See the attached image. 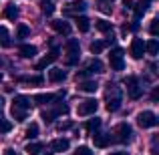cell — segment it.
I'll return each instance as SVG.
<instances>
[{"instance_id": "cell-1", "label": "cell", "mask_w": 159, "mask_h": 155, "mask_svg": "<svg viewBox=\"0 0 159 155\" xmlns=\"http://www.w3.org/2000/svg\"><path fill=\"white\" fill-rule=\"evenodd\" d=\"M28 111H30V99L24 97V95H16L12 99V107H10V115L14 117L18 123H22L26 119Z\"/></svg>"}, {"instance_id": "cell-2", "label": "cell", "mask_w": 159, "mask_h": 155, "mask_svg": "<svg viewBox=\"0 0 159 155\" xmlns=\"http://www.w3.org/2000/svg\"><path fill=\"white\" fill-rule=\"evenodd\" d=\"M107 111L115 113L121 109V91L117 89V85H111L109 83V93H107Z\"/></svg>"}, {"instance_id": "cell-3", "label": "cell", "mask_w": 159, "mask_h": 155, "mask_svg": "<svg viewBox=\"0 0 159 155\" xmlns=\"http://www.w3.org/2000/svg\"><path fill=\"white\" fill-rule=\"evenodd\" d=\"M113 135H115L117 143H129L133 139V129L129 123H119L115 127V131H113Z\"/></svg>"}, {"instance_id": "cell-4", "label": "cell", "mask_w": 159, "mask_h": 155, "mask_svg": "<svg viewBox=\"0 0 159 155\" xmlns=\"http://www.w3.org/2000/svg\"><path fill=\"white\" fill-rule=\"evenodd\" d=\"M103 69H105V66H103V62L99 61V58H93V61H91L85 69L77 73V79H85V77H89V75H101V73H105Z\"/></svg>"}, {"instance_id": "cell-5", "label": "cell", "mask_w": 159, "mask_h": 155, "mask_svg": "<svg viewBox=\"0 0 159 155\" xmlns=\"http://www.w3.org/2000/svg\"><path fill=\"white\" fill-rule=\"evenodd\" d=\"M137 125L141 129H149V127H155L157 125V115L153 111H141L137 115Z\"/></svg>"}, {"instance_id": "cell-6", "label": "cell", "mask_w": 159, "mask_h": 155, "mask_svg": "<svg viewBox=\"0 0 159 155\" xmlns=\"http://www.w3.org/2000/svg\"><path fill=\"white\" fill-rule=\"evenodd\" d=\"M125 85H127L129 99H139L141 95H143V87L139 85V79H137V77H129L127 81H125Z\"/></svg>"}, {"instance_id": "cell-7", "label": "cell", "mask_w": 159, "mask_h": 155, "mask_svg": "<svg viewBox=\"0 0 159 155\" xmlns=\"http://www.w3.org/2000/svg\"><path fill=\"white\" fill-rule=\"evenodd\" d=\"M99 109V103H97V99H85V101H81L79 103V107H77V113L81 117H87V115H93L95 111Z\"/></svg>"}, {"instance_id": "cell-8", "label": "cell", "mask_w": 159, "mask_h": 155, "mask_svg": "<svg viewBox=\"0 0 159 155\" xmlns=\"http://www.w3.org/2000/svg\"><path fill=\"white\" fill-rule=\"evenodd\" d=\"M109 62H111L113 71H123L125 69V61H123V48H113L109 54Z\"/></svg>"}, {"instance_id": "cell-9", "label": "cell", "mask_w": 159, "mask_h": 155, "mask_svg": "<svg viewBox=\"0 0 159 155\" xmlns=\"http://www.w3.org/2000/svg\"><path fill=\"white\" fill-rule=\"evenodd\" d=\"M85 10H87V2L85 0H70V2H66V6L62 8V12H65L66 16H70V14L79 16V12H85Z\"/></svg>"}, {"instance_id": "cell-10", "label": "cell", "mask_w": 159, "mask_h": 155, "mask_svg": "<svg viewBox=\"0 0 159 155\" xmlns=\"http://www.w3.org/2000/svg\"><path fill=\"white\" fill-rule=\"evenodd\" d=\"M66 111H69V107L65 103H57V107L51 109V111H43V119H44V123H51V121H54V117L65 115Z\"/></svg>"}, {"instance_id": "cell-11", "label": "cell", "mask_w": 159, "mask_h": 155, "mask_svg": "<svg viewBox=\"0 0 159 155\" xmlns=\"http://www.w3.org/2000/svg\"><path fill=\"white\" fill-rule=\"evenodd\" d=\"M129 52H131V57L137 58V61H139V58H143V54H145V43H143V39H133Z\"/></svg>"}, {"instance_id": "cell-12", "label": "cell", "mask_w": 159, "mask_h": 155, "mask_svg": "<svg viewBox=\"0 0 159 155\" xmlns=\"http://www.w3.org/2000/svg\"><path fill=\"white\" fill-rule=\"evenodd\" d=\"M93 143H95V147H99V149L109 147V145H111V133H95Z\"/></svg>"}, {"instance_id": "cell-13", "label": "cell", "mask_w": 159, "mask_h": 155, "mask_svg": "<svg viewBox=\"0 0 159 155\" xmlns=\"http://www.w3.org/2000/svg\"><path fill=\"white\" fill-rule=\"evenodd\" d=\"M51 26H52L54 32H58V34H65V36L70 34V24L66 22V20H62V18H61V20H52Z\"/></svg>"}, {"instance_id": "cell-14", "label": "cell", "mask_w": 159, "mask_h": 155, "mask_svg": "<svg viewBox=\"0 0 159 155\" xmlns=\"http://www.w3.org/2000/svg\"><path fill=\"white\" fill-rule=\"evenodd\" d=\"M57 58H58V48H54V51H52L51 54H48V57L40 58V61L36 62V65H34V69H36V71H43V69H47V66H48V65H52V62L57 61Z\"/></svg>"}, {"instance_id": "cell-15", "label": "cell", "mask_w": 159, "mask_h": 155, "mask_svg": "<svg viewBox=\"0 0 159 155\" xmlns=\"http://www.w3.org/2000/svg\"><path fill=\"white\" fill-rule=\"evenodd\" d=\"M69 147H70V141H69V139H65V137H61V139H54L52 143H51L52 153H62V151H69Z\"/></svg>"}, {"instance_id": "cell-16", "label": "cell", "mask_w": 159, "mask_h": 155, "mask_svg": "<svg viewBox=\"0 0 159 155\" xmlns=\"http://www.w3.org/2000/svg\"><path fill=\"white\" fill-rule=\"evenodd\" d=\"M16 81H18V83H24V85H34V87H39V85H43V83H44V79L40 77V75H24V77H18Z\"/></svg>"}, {"instance_id": "cell-17", "label": "cell", "mask_w": 159, "mask_h": 155, "mask_svg": "<svg viewBox=\"0 0 159 155\" xmlns=\"http://www.w3.org/2000/svg\"><path fill=\"white\" fill-rule=\"evenodd\" d=\"M113 40H115V39H113V34H111L107 40H95V43H91L89 48H91V52H93V54H99V52H103V48H107Z\"/></svg>"}, {"instance_id": "cell-18", "label": "cell", "mask_w": 159, "mask_h": 155, "mask_svg": "<svg viewBox=\"0 0 159 155\" xmlns=\"http://www.w3.org/2000/svg\"><path fill=\"white\" fill-rule=\"evenodd\" d=\"M99 89V83L95 81H79V91H83V93H97Z\"/></svg>"}, {"instance_id": "cell-19", "label": "cell", "mask_w": 159, "mask_h": 155, "mask_svg": "<svg viewBox=\"0 0 159 155\" xmlns=\"http://www.w3.org/2000/svg\"><path fill=\"white\" fill-rule=\"evenodd\" d=\"M62 95V93H61ZM61 95H52V93H40V95H34V101L36 103H40V105H48V103H52V101H57Z\"/></svg>"}, {"instance_id": "cell-20", "label": "cell", "mask_w": 159, "mask_h": 155, "mask_svg": "<svg viewBox=\"0 0 159 155\" xmlns=\"http://www.w3.org/2000/svg\"><path fill=\"white\" fill-rule=\"evenodd\" d=\"M18 52H20V57H22V58H32V57H34V54L39 52V51H36V47H34V44H20Z\"/></svg>"}, {"instance_id": "cell-21", "label": "cell", "mask_w": 159, "mask_h": 155, "mask_svg": "<svg viewBox=\"0 0 159 155\" xmlns=\"http://www.w3.org/2000/svg\"><path fill=\"white\" fill-rule=\"evenodd\" d=\"M48 79H51L52 83H62L66 79V71H62V69H51V71H48Z\"/></svg>"}, {"instance_id": "cell-22", "label": "cell", "mask_w": 159, "mask_h": 155, "mask_svg": "<svg viewBox=\"0 0 159 155\" xmlns=\"http://www.w3.org/2000/svg\"><path fill=\"white\" fill-rule=\"evenodd\" d=\"M24 151H26L28 155H39L40 151H44V145L40 143V141H30V143L24 147Z\"/></svg>"}, {"instance_id": "cell-23", "label": "cell", "mask_w": 159, "mask_h": 155, "mask_svg": "<svg viewBox=\"0 0 159 155\" xmlns=\"http://www.w3.org/2000/svg\"><path fill=\"white\" fill-rule=\"evenodd\" d=\"M0 47H4V48H10V47H12L10 32H8L6 26H0Z\"/></svg>"}, {"instance_id": "cell-24", "label": "cell", "mask_w": 159, "mask_h": 155, "mask_svg": "<svg viewBox=\"0 0 159 155\" xmlns=\"http://www.w3.org/2000/svg\"><path fill=\"white\" fill-rule=\"evenodd\" d=\"M151 6V0H139V6H135V22L145 14V10Z\"/></svg>"}, {"instance_id": "cell-25", "label": "cell", "mask_w": 159, "mask_h": 155, "mask_svg": "<svg viewBox=\"0 0 159 155\" xmlns=\"http://www.w3.org/2000/svg\"><path fill=\"white\" fill-rule=\"evenodd\" d=\"M18 14H20V10H18V6H14V4H8V6L4 8V18H8V20H16Z\"/></svg>"}, {"instance_id": "cell-26", "label": "cell", "mask_w": 159, "mask_h": 155, "mask_svg": "<svg viewBox=\"0 0 159 155\" xmlns=\"http://www.w3.org/2000/svg\"><path fill=\"white\" fill-rule=\"evenodd\" d=\"M99 127H101V119H99V117H95V119H89V121H87V125H85L87 133H91V135H95V133L99 131Z\"/></svg>"}, {"instance_id": "cell-27", "label": "cell", "mask_w": 159, "mask_h": 155, "mask_svg": "<svg viewBox=\"0 0 159 155\" xmlns=\"http://www.w3.org/2000/svg\"><path fill=\"white\" fill-rule=\"evenodd\" d=\"M39 6H40V12H43L44 16H52V12H54V4L51 2V0H40Z\"/></svg>"}, {"instance_id": "cell-28", "label": "cell", "mask_w": 159, "mask_h": 155, "mask_svg": "<svg viewBox=\"0 0 159 155\" xmlns=\"http://www.w3.org/2000/svg\"><path fill=\"white\" fill-rule=\"evenodd\" d=\"M66 52L69 54H81V47H79L77 39H69L66 40Z\"/></svg>"}, {"instance_id": "cell-29", "label": "cell", "mask_w": 159, "mask_h": 155, "mask_svg": "<svg viewBox=\"0 0 159 155\" xmlns=\"http://www.w3.org/2000/svg\"><path fill=\"white\" fill-rule=\"evenodd\" d=\"M145 52L151 54V57H155V54L159 52V43H157V39H151L149 43H145Z\"/></svg>"}, {"instance_id": "cell-30", "label": "cell", "mask_w": 159, "mask_h": 155, "mask_svg": "<svg viewBox=\"0 0 159 155\" xmlns=\"http://www.w3.org/2000/svg\"><path fill=\"white\" fill-rule=\"evenodd\" d=\"M77 28L81 32H89L91 28V20L87 18V16H77Z\"/></svg>"}, {"instance_id": "cell-31", "label": "cell", "mask_w": 159, "mask_h": 155, "mask_svg": "<svg viewBox=\"0 0 159 155\" xmlns=\"http://www.w3.org/2000/svg\"><path fill=\"white\" fill-rule=\"evenodd\" d=\"M95 26H97V30H101V32H111L113 34V24L111 22H107V20H95Z\"/></svg>"}, {"instance_id": "cell-32", "label": "cell", "mask_w": 159, "mask_h": 155, "mask_svg": "<svg viewBox=\"0 0 159 155\" xmlns=\"http://www.w3.org/2000/svg\"><path fill=\"white\" fill-rule=\"evenodd\" d=\"M36 135H39V125H36V123H30V125L26 127L24 137H26V139H36Z\"/></svg>"}, {"instance_id": "cell-33", "label": "cell", "mask_w": 159, "mask_h": 155, "mask_svg": "<svg viewBox=\"0 0 159 155\" xmlns=\"http://www.w3.org/2000/svg\"><path fill=\"white\" fill-rule=\"evenodd\" d=\"M30 34V28L26 26V24H18V28H16V39H26V36Z\"/></svg>"}, {"instance_id": "cell-34", "label": "cell", "mask_w": 159, "mask_h": 155, "mask_svg": "<svg viewBox=\"0 0 159 155\" xmlns=\"http://www.w3.org/2000/svg\"><path fill=\"white\" fill-rule=\"evenodd\" d=\"M12 129V123L6 119H0V133H8Z\"/></svg>"}, {"instance_id": "cell-35", "label": "cell", "mask_w": 159, "mask_h": 155, "mask_svg": "<svg viewBox=\"0 0 159 155\" xmlns=\"http://www.w3.org/2000/svg\"><path fill=\"white\" fill-rule=\"evenodd\" d=\"M79 62V54H69V57H66V61H65V65L66 66H75Z\"/></svg>"}, {"instance_id": "cell-36", "label": "cell", "mask_w": 159, "mask_h": 155, "mask_svg": "<svg viewBox=\"0 0 159 155\" xmlns=\"http://www.w3.org/2000/svg\"><path fill=\"white\" fill-rule=\"evenodd\" d=\"M157 30H159V20H157V18H153V20H151V24H149V32H151L153 36H157Z\"/></svg>"}, {"instance_id": "cell-37", "label": "cell", "mask_w": 159, "mask_h": 155, "mask_svg": "<svg viewBox=\"0 0 159 155\" xmlns=\"http://www.w3.org/2000/svg\"><path fill=\"white\" fill-rule=\"evenodd\" d=\"M75 155H93V151H91V149L87 147V145H81V147H77Z\"/></svg>"}, {"instance_id": "cell-38", "label": "cell", "mask_w": 159, "mask_h": 155, "mask_svg": "<svg viewBox=\"0 0 159 155\" xmlns=\"http://www.w3.org/2000/svg\"><path fill=\"white\" fill-rule=\"evenodd\" d=\"M123 6H125V10H135V2L133 0H123Z\"/></svg>"}, {"instance_id": "cell-39", "label": "cell", "mask_w": 159, "mask_h": 155, "mask_svg": "<svg viewBox=\"0 0 159 155\" xmlns=\"http://www.w3.org/2000/svg\"><path fill=\"white\" fill-rule=\"evenodd\" d=\"M73 127V123L70 121H65V123H58V131H66V129Z\"/></svg>"}, {"instance_id": "cell-40", "label": "cell", "mask_w": 159, "mask_h": 155, "mask_svg": "<svg viewBox=\"0 0 159 155\" xmlns=\"http://www.w3.org/2000/svg\"><path fill=\"white\" fill-rule=\"evenodd\" d=\"M4 155H18L14 149H4Z\"/></svg>"}, {"instance_id": "cell-41", "label": "cell", "mask_w": 159, "mask_h": 155, "mask_svg": "<svg viewBox=\"0 0 159 155\" xmlns=\"http://www.w3.org/2000/svg\"><path fill=\"white\" fill-rule=\"evenodd\" d=\"M101 10H103V12H111V6H107V4H103V6H101Z\"/></svg>"}, {"instance_id": "cell-42", "label": "cell", "mask_w": 159, "mask_h": 155, "mask_svg": "<svg viewBox=\"0 0 159 155\" xmlns=\"http://www.w3.org/2000/svg\"><path fill=\"white\" fill-rule=\"evenodd\" d=\"M4 107V97H0V109Z\"/></svg>"}, {"instance_id": "cell-43", "label": "cell", "mask_w": 159, "mask_h": 155, "mask_svg": "<svg viewBox=\"0 0 159 155\" xmlns=\"http://www.w3.org/2000/svg\"><path fill=\"white\" fill-rule=\"evenodd\" d=\"M111 155H129V153H125V151H121V153H111Z\"/></svg>"}, {"instance_id": "cell-44", "label": "cell", "mask_w": 159, "mask_h": 155, "mask_svg": "<svg viewBox=\"0 0 159 155\" xmlns=\"http://www.w3.org/2000/svg\"><path fill=\"white\" fill-rule=\"evenodd\" d=\"M39 155H52V151H47V153H39Z\"/></svg>"}, {"instance_id": "cell-45", "label": "cell", "mask_w": 159, "mask_h": 155, "mask_svg": "<svg viewBox=\"0 0 159 155\" xmlns=\"http://www.w3.org/2000/svg\"><path fill=\"white\" fill-rule=\"evenodd\" d=\"M0 83H2V73H0Z\"/></svg>"}, {"instance_id": "cell-46", "label": "cell", "mask_w": 159, "mask_h": 155, "mask_svg": "<svg viewBox=\"0 0 159 155\" xmlns=\"http://www.w3.org/2000/svg\"><path fill=\"white\" fill-rule=\"evenodd\" d=\"M107 2H113V0H107Z\"/></svg>"}]
</instances>
